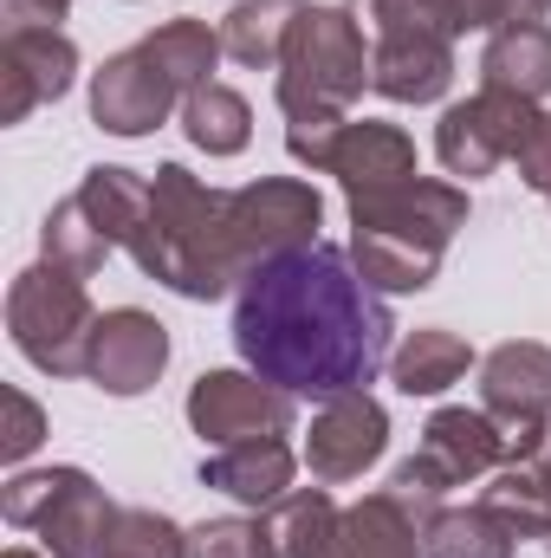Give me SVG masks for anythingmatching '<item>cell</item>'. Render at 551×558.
<instances>
[{
	"instance_id": "cell-35",
	"label": "cell",
	"mask_w": 551,
	"mask_h": 558,
	"mask_svg": "<svg viewBox=\"0 0 551 558\" xmlns=\"http://www.w3.org/2000/svg\"><path fill=\"white\" fill-rule=\"evenodd\" d=\"M513 169H519V182H526V189L551 195V111H546V105H532V111H526L519 143H513Z\"/></svg>"
},
{
	"instance_id": "cell-9",
	"label": "cell",
	"mask_w": 551,
	"mask_h": 558,
	"mask_svg": "<svg viewBox=\"0 0 551 558\" xmlns=\"http://www.w3.org/2000/svg\"><path fill=\"white\" fill-rule=\"evenodd\" d=\"M383 454H390V410H383L370 390H344V397H331V403L311 410V428H305V468H311L318 487L364 481Z\"/></svg>"
},
{
	"instance_id": "cell-10",
	"label": "cell",
	"mask_w": 551,
	"mask_h": 558,
	"mask_svg": "<svg viewBox=\"0 0 551 558\" xmlns=\"http://www.w3.org/2000/svg\"><path fill=\"white\" fill-rule=\"evenodd\" d=\"M169 371V325L143 305H111L91 325L85 344V384H98L105 397H143L156 390V377Z\"/></svg>"
},
{
	"instance_id": "cell-23",
	"label": "cell",
	"mask_w": 551,
	"mask_h": 558,
	"mask_svg": "<svg viewBox=\"0 0 551 558\" xmlns=\"http://www.w3.org/2000/svg\"><path fill=\"white\" fill-rule=\"evenodd\" d=\"M78 195V208L98 221V234L111 241V247H137L143 221H149V175L143 169H124V162H98V169H85V182L72 189Z\"/></svg>"
},
{
	"instance_id": "cell-37",
	"label": "cell",
	"mask_w": 551,
	"mask_h": 558,
	"mask_svg": "<svg viewBox=\"0 0 551 558\" xmlns=\"http://www.w3.org/2000/svg\"><path fill=\"white\" fill-rule=\"evenodd\" d=\"M72 0H0V26L7 33H33V26H65Z\"/></svg>"
},
{
	"instance_id": "cell-8",
	"label": "cell",
	"mask_w": 551,
	"mask_h": 558,
	"mask_svg": "<svg viewBox=\"0 0 551 558\" xmlns=\"http://www.w3.org/2000/svg\"><path fill=\"white\" fill-rule=\"evenodd\" d=\"M182 410H188V428L208 448H234V441H260V435H292L298 397L241 364V371H201L188 384Z\"/></svg>"
},
{
	"instance_id": "cell-41",
	"label": "cell",
	"mask_w": 551,
	"mask_h": 558,
	"mask_svg": "<svg viewBox=\"0 0 551 558\" xmlns=\"http://www.w3.org/2000/svg\"><path fill=\"white\" fill-rule=\"evenodd\" d=\"M546 202H551V195H546Z\"/></svg>"
},
{
	"instance_id": "cell-38",
	"label": "cell",
	"mask_w": 551,
	"mask_h": 558,
	"mask_svg": "<svg viewBox=\"0 0 551 558\" xmlns=\"http://www.w3.org/2000/svg\"><path fill=\"white\" fill-rule=\"evenodd\" d=\"M539 474L551 481V435H546V454H539Z\"/></svg>"
},
{
	"instance_id": "cell-27",
	"label": "cell",
	"mask_w": 551,
	"mask_h": 558,
	"mask_svg": "<svg viewBox=\"0 0 551 558\" xmlns=\"http://www.w3.org/2000/svg\"><path fill=\"white\" fill-rule=\"evenodd\" d=\"M338 513H344V507L311 481V487H292L285 500H273L260 520H267V533H273L279 558H325L331 533H338Z\"/></svg>"
},
{
	"instance_id": "cell-29",
	"label": "cell",
	"mask_w": 551,
	"mask_h": 558,
	"mask_svg": "<svg viewBox=\"0 0 551 558\" xmlns=\"http://www.w3.org/2000/svg\"><path fill=\"white\" fill-rule=\"evenodd\" d=\"M480 507L506 520L519 539H551V481L539 474V461H506L500 474H487Z\"/></svg>"
},
{
	"instance_id": "cell-19",
	"label": "cell",
	"mask_w": 551,
	"mask_h": 558,
	"mask_svg": "<svg viewBox=\"0 0 551 558\" xmlns=\"http://www.w3.org/2000/svg\"><path fill=\"white\" fill-rule=\"evenodd\" d=\"M111 520H118L111 494H105L85 468H72L65 487H59V500H52V513H46L33 533H39L46 558H98L105 539H111Z\"/></svg>"
},
{
	"instance_id": "cell-28",
	"label": "cell",
	"mask_w": 551,
	"mask_h": 558,
	"mask_svg": "<svg viewBox=\"0 0 551 558\" xmlns=\"http://www.w3.org/2000/svg\"><path fill=\"white\" fill-rule=\"evenodd\" d=\"M421 553L428 558H513L519 553V533L474 500V507H441L421 526Z\"/></svg>"
},
{
	"instance_id": "cell-39",
	"label": "cell",
	"mask_w": 551,
	"mask_h": 558,
	"mask_svg": "<svg viewBox=\"0 0 551 558\" xmlns=\"http://www.w3.org/2000/svg\"><path fill=\"white\" fill-rule=\"evenodd\" d=\"M0 558H39V553H26V546H7V553H0Z\"/></svg>"
},
{
	"instance_id": "cell-14",
	"label": "cell",
	"mask_w": 551,
	"mask_h": 558,
	"mask_svg": "<svg viewBox=\"0 0 551 558\" xmlns=\"http://www.w3.org/2000/svg\"><path fill=\"white\" fill-rule=\"evenodd\" d=\"M325 175H338L344 202L390 195V189H403V182L421 175L415 169V137L403 124H383V118H351L338 131V149H331V169Z\"/></svg>"
},
{
	"instance_id": "cell-1",
	"label": "cell",
	"mask_w": 551,
	"mask_h": 558,
	"mask_svg": "<svg viewBox=\"0 0 551 558\" xmlns=\"http://www.w3.org/2000/svg\"><path fill=\"white\" fill-rule=\"evenodd\" d=\"M234 351L279 390L331 403L344 390H370L377 371H390L396 312L357 274L351 247L311 241L241 279Z\"/></svg>"
},
{
	"instance_id": "cell-2",
	"label": "cell",
	"mask_w": 551,
	"mask_h": 558,
	"mask_svg": "<svg viewBox=\"0 0 551 558\" xmlns=\"http://www.w3.org/2000/svg\"><path fill=\"white\" fill-rule=\"evenodd\" d=\"M131 260L143 279H156L195 305L241 292V267L228 247V189H208L182 162H156L149 169V221H143Z\"/></svg>"
},
{
	"instance_id": "cell-21",
	"label": "cell",
	"mask_w": 551,
	"mask_h": 558,
	"mask_svg": "<svg viewBox=\"0 0 551 558\" xmlns=\"http://www.w3.org/2000/svg\"><path fill=\"white\" fill-rule=\"evenodd\" d=\"M467 371H480V357H474V344H467L461 331H448V325H421V331H409V338L390 351V384H396L403 397H441V390H454Z\"/></svg>"
},
{
	"instance_id": "cell-18",
	"label": "cell",
	"mask_w": 551,
	"mask_h": 558,
	"mask_svg": "<svg viewBox=\"0 0 551 558\" xmlns=\"http://www.w3.org/2000/svg\"><path fill=\"white\" fill-rule=\"evenodd\" d=\"M480 92H506V98L546 105L551 98V26L546 20H519V26L487 33V46H480Z\"/></svg>"
},
{
	"instance_id": "cell-40",
	"label": "cell",
	"mask_w": 551,
	"mask_h": 558,
	"mask_svg": "<svg viewBox=\"0 0 551 558\" xmlns=\"http://www.w3.org/2000/svg\"><path fill=\"white\" fill-rule=\"evenodd\" d=\"M546 553H551V539H546Z\"/></svg>"
},
{
	"instance_id": "cell-7",
	"label": "cell",
	"mask_w": 551,
	"mask_h": 558,
	"mask_svg": "<svg viewBox=\"0 0 551 558\" xmlns=\"http://www.w3.org/2000/svg\"><path fill=\"white\" fill-rule=\"evenodd\" d=\"M480 410L506 428V461H539L551 435V344L506 338L480 357Z\"/></svg>"
},
{
	"instance_id": "cell-15",
	"label": "cell",
	"mask_w": 551,
	"mask_h": 558,
	"mask_svg": "<svg viewBox=\"0 0 551 558\" xmlns=\"http://www.w3.org/2000/svg\"><path fill=\"white\" fill-rule=\"evenodd\" d=\"M292 481H298V454H292L285 435H260V441H234V448L201 454V487H215V494H228L254 513L285 500Z\"/></svg>"
},
{
	"instance_id": "cell-26",
	"label": "cell",
	"mask_w": 551,
	"mask_h": 558,
	"mask_svg": "<svg viewBox=\"0 0 551 558\" xmlns=\"http://www.w3.org/2000/svg\"><path fill=\"white\" fill-rule=\"evenodd\" d=\"M182 137L195 143L201 156H241L254 143V105L234 85H201L182 98Z\"/></svg>"
},
{
	"instance_id": "cell-22",
	"label": "cell",
	"mask_w": 551,
	"mask_h": 558,
	"mask_svg": "<svg viewBox=\"0 0 551 558\" xmlns=\"http://www.w3.org/2000/svg\"><path fill=\"white\" fill-rule=\"evenodd\" d=\"M143 59L188 98V92H201V85H215V72H221V59H228V46H221V26H208V20H195V13H182V20H162L156 33H143Z\"/></svg>"
},
{
	"instance_id": "cell-4",
	"label": "cell",
	"mask_w": 551,
	"mask_h": 558,
	"mask_svg": "<svg viewBox=\"0 0 551 558\" xmlns=\"http://www.w3.org/2000/svg\"><path fill=\"white\" fill-rule=\"evenodd\" d=\"M370 92V33L351 20V7H305L285 59L273 72L279 118H351V105Z\"/></svg>"
},
{
	"instance_id": "cell-20",
	"label": "cell",
	"mask_w": 551,
	"mask_h": 558,
	"mask_svg": "<svg viewBox=\"0 0 551 558\" xmlns=\"http://www.w3.org/2000/svg\"><path fill=\"white\" fill-rule=\"evenodd\" d=\"M325 558H428L421 553V520L403 513L377 487V494H364V500H351L338 513V533H331Z\"/></svg>"
},
{
	"instance_id": "cell-30",
	"label": "cell",
	"mask_w": 551,
	"mask_h": 558,
	"mask_svg": "<svg viewBox=\"0 0 551 558\" xmlns=\"http://www.w3.org/2000/svg\"><path fill=\"white\" fill-rule=\"evenodd\" d=\"M111 254H118V247L98 234V221L78 208V195H65V202L46 208V221H39V260H52V267H65V274H78V279H91Z\"/></svg>"
},
{
	"instance_id": "cell-12",
	"label": "cell",
	"mask_w": 551,
	"mask_h": 558,
	"mask_svg": "<svg viewBox=\"0 0 551 558\" xmlns=\"http://www.w3.org/2000/svg\"><path fill=\"white\" fill-rule=\"evenodd\" d=\"M78 85V46L65 26H33L0 39V124H26Z\"/></svg>"
},
{
	"instance_id": "cell-36",
	"label": "cell",
	"mask_w": 551,
	"mask_h": 558,
	"mask_svg": "<svg viewBox=\"0 0 551 558\" xmlns=\"http://www.w3.org/2000/svg\"><path fill=\"white\" fill-rule=\"evenodd\" d=\"M467 7V26L474 33H500V26H519V20H546L551 0H461Z\"/></svg>"
},
{
	"instance_id": "cell-32",
	"label": "cell",
	"mask_w": 551,
	"mask_h": 558,
	"mask_svg": "<svg viewBox=\"0 0 551 558\" xmlns=\"http://www.w3.org/2000/svg\"><path fill=\"white\" fill-rule=\"evenodd\" d=\"M188 558H279L267 520H247V513H221V520H201L188 526Z\"/></svg>"
},
{
	"instance_id": "cell-34",
	"label": "cell",
	"mask_w": 551,
	"mask_h": 558,
	"mask_svg": "<svg viewBox=\"0 0 551 558\" xmlns=\"http://www.w3.org/2000/svg\"><path fill=\"white\" fill-rule=\"evenodd\" d=\"M0 403H7V428H0V461H7V468H20V461H26V454H33V448L46 441V410H39V403H33L26 390H13V384L0 390Z\"/></svg>"
},
{
	"instance_id": "cell-24",
	"label": "cell",
	"mask_w": 551,
	"mask_h": 558,
	"mask_svg": "<svg viewBox=\"0 0 551 558\" xmlns=\"http://www.w3.org/2000/svg\"><path fill=\"white\" fill-rule=\"evenodd\" d=\"M305 7H311V0H234V7L221 13V46H228V59L247 65V72H279L285 39H292V26H298Z\"/></svg>"
},
{
	"instance_id": "cell-17",
	"label": "cell",
	"mask_w": 551,
	"mask_h": 558,
	"mask_svg": "<svg viewBox=\"0 0 551 558\" xmlns=\"http://www.w3.org/2000/svg\"><path fill=\"white\" fill-rule=\"evenodd\" d=\"M454 85V39H377L370 92L390 105H441Z\"/></svg>"
},
{
	"instance_id": "cell-16",
	"label": "cell",
	"mask_w": 551,
	"mask_h": 558,
	"mask_svg": "<svg viewBox=\"0 0 551 558\" xmlns=\"http://www.w3.org/2000/svg\"><path fill=\"white\" fill-rule=\"evenodd\" d=\"M421 454L454 481V487H474L487 474L506 468V428L487 416V410H434L421 422Z\"/></svg>"
},
{
	"instance_id": "cell-5",
	"label": "cell",
	"mask_w": 551,
	"mask_h": 558,
	"mask_svg": "<svg viewBox=\"0 0 551 558\" xmlns=\"http://www.w3.org/2000/svg\"><path fill=\"white\" fill-rule=\"evenodd\" d=\"M98 305L91 286L52 260L13 274L7 286V338L39 377H85V344H91Z\"/></svg>"
},
{
	"instance_id": "cell-25",
	"label": "cell",
	"mask_w": 551,
	"mask_h": 558,
	"mask_svg": "<svg viewBox=\"0 0 551 558\" xmlns=\"http://www.w3.org/2000/svg\"><path fill=\"white\" fill-rule=\"evenodd\" d=\"M344 7L370 33V46L377 39H461V33H474L461 0H344Z\"/></svg>"
},
{
	"instance_id": "cell-3",
	"label": "cell",
	"mask_w": 551,
	"mask_h": 558,
	"mask_svg": "<svg viewBox=\"0 0 551 558\" xmlns=\"http://www.w3.org/2000/svg\"><path fill=\"white\" fill-rule=\"evenodd\" d=\"M461 228H467V189L441 175H415L390 195L351 202V260L383 299L428 292Z\"/></svg>"
},
{
	"instance_id": "cell-31",
	"label": "cell",
	"mask_w": 551,
	"mask_h": 558,
	"mask_svg": "<svg viewBox=\"0 0 551 558\" xmlns=\"http://www.w3.org/2000/svg\"><path fill=\"white\" fill-rule=\"evenodd\" d=\"M98 558H188V526H175L156 507H118Z\"/></svg>"
},
{
	"instance_id": "cell-13",
	"label": "cell",
	"mask_w": 551,
	"mask_h": 558,
	"mask_svg": "<svg viewBox=\"0 0 551 558\" xmlns=\"http://www.w3.org/2000/svg\"><path fill=\"white\" fill-rule=\"evenodd\" d=\"M175 111H182V92L143 59V46L111 52V59L91 72V124L111 131V137H149V131H162Z\"/></svg>"
},
{
	"instance_id": "cell-11",
	"label": "cell",
	"mask_w": 551,
	"mask_h": 558,
	"mask_svg": "<svg viewBox=\"0 0 551 558\" xmlns=\"http://www.w3.org/2000/svg\"><path fill=\"white\" fill-rule=\"evenodd\" d=\"M526 98H506V92H474L461 105L441 111L434 124V156L448 175L461 182H480L493 175L500 162H513V143H519V124H526Z\"/></svg>"
},
{
	"instance_id": "cell-33",
	"label": "cell",
	"mask_w": 551,
	"mask_h": 558,
	"mask_svg": "<svg viewBox=\"0 0 551 558\" xmlns=\"http://www.w3.org/2000/svg\"><path fill=\"white\" fill-rule=\"evenodd\" d=\"M383 494H390V500H396L403 513H415V520L428 526V520H434V513L448 507L454 481H448V474H441V468H434V461H428L421 448H415L409 461H396V474H390V487H383Z\"/></svg>"
},
{
	"instance_id": "cell-6",
	"label": "cell",
	"mask_w": 551,
	"mask_h": 558,
	"mask_svg": "<svg viewBox=\"0 0 551 558\" xmlns=\"http://www.w3.org/2000/svg\"><path fill=\"white\" fill-rule=\"evenodd\" d=\"M318 228H325V195L305 175H260L247 189H228V247H234L241 279L279 254L325 241Z\"/></svg>"
}]
</instances>
